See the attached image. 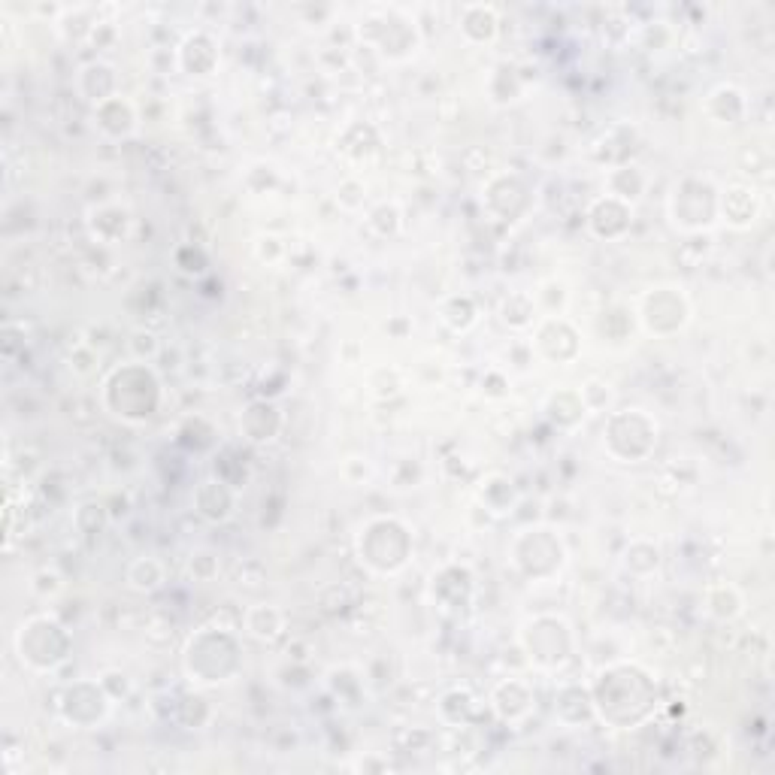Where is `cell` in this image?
<instances>
[{"mask_svg":"<svg viewBox=\"0 0 775 775\" xmlns=\"http://www.w3.org/2000/svg\"><path fill=\"white\" fill-rule=\"evenodd\" d=\"M591 700H594V709L606 721L624 727V724L636 721V715H633L627 700H633L642 712H648L651 703H654V688H651V679L639 667L618 663V667H609V670L600 673V682H597Z\"/></svg>","mask_w":775,"mask_h":775,"instance_id":"obj_1","label":"cell"},{"mask_svg":"<svg viewBox=\"0 0 775 775\" xmlns=\"http://www.w3.org/2000/svg\"><path fill=\"white\" fill-rule=\"evenodd\" d=\"M361 561L379 573H394L409 558V533L397 518H376L361 530Z\"/></svg>","mask_w":775,"mask_h":775,"instance_id":"obj_2","label":"cell"},{"mask_svg":"<svg viewBox=\"0 0 775 775\" xmlns=\"http://www.w3.org/2000/svg\"><path fill=\"white\" fill-rule=\"evenodd\" d=\"M16 648H19V657L31 663L34 670H52L67 657L70 639L64 627L55 624L52 618H31L28 624H22L16 636Z\"/></svg>","mask_w":775,"mask_h":775,"instance_id":"obj_3","label":"cell"},{"mask_svg":"<svg viewBox=\"0 0 775 775\" xmlns=\"http://www.w3.org/2000/svg\"><path fill=\"white\" fill-rule=\"evenodd\" d=\"M521 642L533 663H539V667H555V663L567 660L573 636H570L567 621H561L555 615H542L524 627Z\"/></svg>","mask_w":775,"mask_h":775,"instance_id":"obj_4","label":"cell"},{"mask_svg":"<svg viewBox=\"0 0 775 775\" xmlns=\"http://www.w3.org/2000/svg\"><path fill=\"white\" fill-rule=\"evenodd\" d=\"M718 218V191L703 179H685L673 194V221L688 231L709 228Z\"/></svg>","mask_w":775,"mask_h":775,"instance_id":"obj_5","label":"cell"},{"mask_svg":"<svg viewBox=\"0 0 775 775\" xmlns=\"http://www.w3.org/2000/svg\"><path fill=\"white\" fill-rule=\"evenodd\" d=\"M149 379H152V373L143 370V367H125V370H119L113 379H109V385L125 388V400H119V403L113 406V412L122 415V418H128V421H143V418H149V415L155 412V406H158V382L149 385V388H143Z\"/></svg>","mask_w":775,"mask_h":775,"instance_id":"obj_6","label":"cell"},{"mask_svg":"<svg viewBox=\"0 0 775 775\" xmlns=\"http://www.w3.org/2000/svg\"><path fill=\"white\" fill-rule=\"evenodd\" d=\"M639 315L654 334H673L688 321V300L676 288H654L642 297Z\"/></svg>","mask_w":775,"mask_h":775,"instance_id":"obj_7","label":"cell"},{"mask_svg":"<svg viewBox=\"0 0 775 775\" xmlns=\"http://www.w3.org/2000/svg\"><path fill=\"white\" fill-rule=\"evenodd\" d=\"M718 215H724L730 225L736 228H748L757 218V197L751 188L733 185L724 194H718Z\"/></svg>","mask_w":775,"mask_h":775,"instance_id":"obj_8","label":"cell"},{"mask_svg":"<svg viewBox=\"0 0 775 775\" xmlns=\"http://www.w3.org/2000/svg\"><path fill=\"white\" fill-rule=\"evenodd\" d=\"M530 691L521 682H506L494 691V709L503 721H521L530 712Z\"/></svg>","mask_w":775,"mask_h":775,"instance_id":"obj_9","label":"cell"},{"mask_svg":"<svg viewBox=\"0 0 775 775\" xmlns=\"http://www.w3.org/2000/svg\"><path fill=\"white\" fill-rule=\"evenodd\" d=\"M179 58H182V67H185L188 73L209 76V73H212V67H215V61H218V52H215V46H212V40H209V37L194 34V37H188V40H185V46H182Z\"/></svg>","mask_w":775,"mask_h":775,"instance_id":"obj_10","label":"cell"},{"mask_svg":"<svg viewBox=\"0 0 775 775\" xmlns=\"http://www.w3.org/2000/svg\"><path fill=\"white\" fill-rule=\"evenodd\" d=\"M461 28L470 40L476 43H485V40H494L497 34V13L491 7H464V16H461Z\"/></svg>","mask_w":775,"mask_h":775,"instance_id":"obj_11","label":"cell"},{"mask_svg":"<svg viewBox=\"0 0 775 775\" xmlns=\"http://www.w3.org/2000/svg\"><path fill=\"white\" fill-rule=\"evenodd\" d=\"M246 630L255 639H273L282 630V612L273 606H252L246 612Z\"/></svg>","mask_w":775,"mask_h":775,"instance_id":"obj_12","label":"cell"},{"mask_svg":"<svg viewBox=\"0 0 775 775\" xmlns=\"http://www.w3.org/2000/svg\"><path fill=\"white\" fill-rule=\"evenodd\" d=\"M161 582H164V567H161L158 561H152V558H143V561H137V564L128 570V585H131L134 591L149 594V591L161 588Z\"/></svg>","mask_w":775,"mask_h":775,"instance_id":"obj_13","label":"cell"},{"mask_svg":"<svg viewBox=\"0 0 775 775\" xmlns=\"http://www.w3.org/2000/svg\"><path fill=\"white\" fill-rule=\"evenodd\" d=\"M706 606L715 618L730 621L742 612V597L736 594V588H712L706 597Z\"/></svg>","mask_w":775,"mask_h":775,"instance_id":"obj_14","label":"cell"},{"mask_svg":"<svg viewBox=\"0 0 775 775\" xmlns=\"http://www.w3.org/2000/svg\"><path fill=\"white\" fill-rule=\"evenodd\" d=\"M503 321L506 324H512V327H527L530 321H533V312H536V306H533V297H527V294H512V297H506L503 300Z\"/></svg>","mask_w":775,"mask_h":775,"instance_id":"obj_15","label":"cell"},{"mask_svg":"<svg viewBox=\"0 0 775 775\" xmlns=\"http://www.w3.org/2000/svg\"><path fill=\"white\" fill-rule=\"evenodd\" d=\"M442 315H446V321L458 330H467L473 321H476V306L470 297H455L446 303V309H442Z\"/></svg>","mask_w":775,"mask_h":775,"instance_id":"obj_16","label":"cell"}]
</instances>
